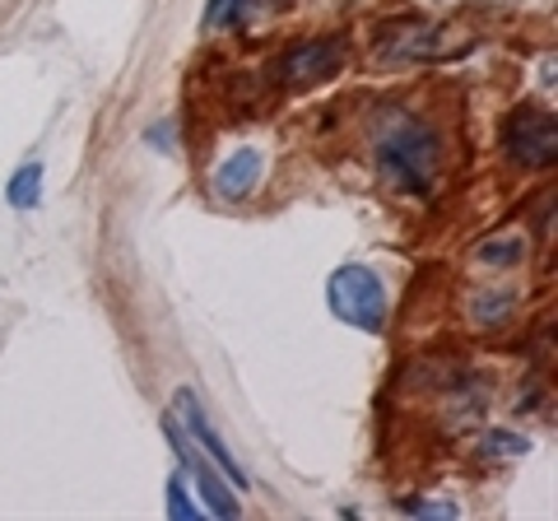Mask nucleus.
<instances>
[{"instance_id": "obj_1", "label": "nucleus", "mask_w": 558, "mask_h": 521, "mask_svg": "<svg viewBox=\"0 0 558 521\" xmlns=\"http://www.w3.org/2000/svg\"><path fill=\"white\" fill-rule=\"evenodd\" d=\"M377 159H381V172L396 178L400 186L410 191H424L438 172V135H433L424 121L414 117H387V126L377 135Z\"/></svg>"}, {"instance_id": "obj_2", "label": "nucleus", "mask_w": 558, "mask_h": 521, "mask_svg": "<svg viewBox=\"0 0 558 521\" xmlns=\"http://www.w3.org/2000/svg\"><path fill=\"white\" fill-rule=\"evenodd\" d=\"M326 299L330 312L354 331H381V322H387V289L368 266H340L326 284Z\"/></svg>"}, {"instance_id": "obj_3", "label": "nucleus", "mask_w": 558, "mask_h": 521, "mask_svg": "<svg viewBox=\"0 0 558 521\" xmlns=\"http://www.w3.org/2000/svg\"><path fill=\"white\" fill-rule=\"evenodd\" d=\"M502 145H508L512 159L526 163V168L549 163L554 159V117L539 112V108H521L508 121V131H502Z\"/></svg>"}, {"instance_id": "obj_4", "label": "nucleus", "mask_w": 558, "mask_h": 521, "mask_svg": "<svg viewBox=\"0 0 558 521\" xmlns=\"http://www.w3.org/2000/svg\"><path fill=\"white\" fill-rule=\"evenodd\" d=\"M178 410H182V424H186V433H191V443H196L201 451H205V457L209 461H215L219 465V471L223 475H229V484H233V489H247V471H242V465L229 457V447H223L219 443V433H215V424H209L205 420V410H201V401H196V396H191L186 387L178 391Z\"/></svg>"}, {"instance_id": "obj_5", "label": "nucleus", "mask_w": 558, "mask_h": 521, "mask_svg": "<svg viewBox=\"0 0 558 521\" xmlns=\"http://www.w3.org/2000/svg\"><path fill=\"white\" fill-rule=\"evenodd\" d=\"M260 149H233L229 159H223L215 168V191L223 201H242V196H252L256 182H260Z\"/></svg>"}, {"instance_id": "obj_6", "label": "nucleus", "mask_w": 558, "mask_h": 521, "mask_svg": "<svg viewBox=\"0 0 558 521\" xmlns=\"http://www.w3.org/2000/svg\"><path fill=\"white\" fill-rule=\"evenodd\" d=\"M336 65H340V43L326 38V43H307L299 51H289L284 65H275V71H284L289 84H299V80H312V75H330Z\"/></svg>"}, {"instance_id": "obj_7", "label": "nucleus", "mask_w": 558, "mask_h": 521, "mask_svg": "<svg viewBox=\"0 0 558 521\" xmlns=\"http://www.w3.org/2000/svg\"><path fill=\"white\" fill-rule=\"evenodd\" d=\"M5 201L14 205V210H33V205L43 201V163H24L20 172H14Z\"/></svg>"}, {"instance_id": "obj_8", "label": "nucleus", "mask_w": 558, "mask_h": 521, "mask_svg": "<svg viewBox=\"0 0 558 521\" xmlns=\"http://www.w3.org/2000/svg\"><path fill=\"white\" fill-rule=\"evenodd\" d=\"M168 517H178V521H196L201 517V508L186 494V471L168 475Z\"/></svg>"}, {"instance_id": "obj_9", "label": "nucleus", "mask_w": 558, "mask_h": 521, "mask_svg": "<svg viewBox=\"0 0 558 521\" xmlns=\"http://www.w3.org/2000/svg\"><path fill=\"white\" fill-rule=\"evenodd\" d=\"M238 20H242V0H209V5H205V28L238 24Z\"/></svg>"}, {"instance_id": "obj_10", "label": "nucleus", "mask_w": 558, "mask_h": 521, "mask_svg": "<svg viewBox=\"0 0 558 521\" xmlns=\"http://www.w3.org/2000/svg\"><path fill=\"white\" fill-rule=\"evenodd\" d=\"M149 141H154V149H172V141H178V126H172V121H154Z\"/></svg>"}]
</instances>
